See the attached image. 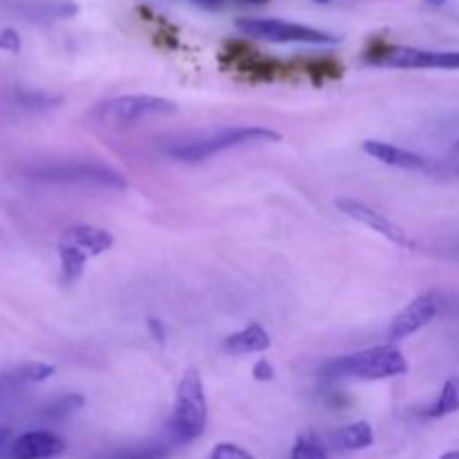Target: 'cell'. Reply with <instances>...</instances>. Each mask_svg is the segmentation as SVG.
Returning <instances> with one entry per match:
<instances>
[{
  "instance_id": "1",
  "label": "cell",
  "mask_w": 459,
  "mask_h": 459,
  "mask_svg": "<svg viewBox=\"0 0 459 459\" xmlns=\"http://www.w3.org/2000/svg\"><path fill=\"white\" fill-rule=\"evenodd\" d=\"M408 370L403 354L393 343L377 345V348L363 350L357 354L332 359L323 366L325 379H363L379 381L399 377Z\"/></svg>"
},
{
  "instance_id": "2",
  "label": "cell",
  "mask_w": 459,
  "mask_h": 459,
  "mask_svg": "<svg viewBox=\"0 0 459 459\" xmlns=\"http://www.w3.org/2000/svg\"><path fill=\"white\" fill-rule=\"evenodd\" d=\"M115 238L110 231L92 224H74L63 231L58 240V258H61V282L72 285L85 272V263L90 258L106 254L112 249Z\"/></svg>"
},
{
  "instance_id": "3",
  "label": "cell",
  "mask_w": 459,
  "mask_h": 459,
  "mask_svg": "<svg viewBox=\"0 0 459 459\" xmlns=\"http://www.w3.org/2000/svg\"><path fill=\"white\" fill-rule=\"evenodd\" d=\"M206 417L209 412H206L204 384H202L200 372L195 368H188L175 390V408L173 420H170L175 439L186 444L202 437L206 430Z\"/></svg>"
},
{
  "instance_id": "4",
  "label": "cell",
  "mask_w": 459,
  "mask_h": 459,
  "mask_svg": "<svg viewBox=\"0 0 459 459\" xmlns=\"http://www.w3.org/2000/svg\"><path fill=\"white\" fill-rule=\"evenodd\" d=\"M178 112V103L164 97L152 94H128V97H115L99 103L90 117L97 124L108 128H128V126L142 124L148 117H169Z\"/></svg>"
},
{
  "instance_id": "5",
  "label": "cell",
  "mask_w": 459,
  "mask_h": 459,
  "mask_svg": "<svg viewBox=\"0 0 459 459\" xmlns=\"http://www.w3.org/2000/svg\"><path fill=\"white\" fill-rule=\"evenodd\" d=\"M263 142H281V134L272 128H263V126H247V128H231L220 130V133L211 134V137L195 139V142H186L182 146H175L170 151V157L178 161H204L209 157L218 155L222 151H231V148L249 146V143H263Z\"/></svg>"
},
{
  "instance_id": "6",
  "label": "cell",
  "mask_w": 459,
  "mask_h": 459,
  "mask_svg": "<svg viewBox=\"0 0 459 459\" xmlns=\"http://www.w3.org/2000/svg\"><path fill=\"white\" fill-rule=\"evenodd\" d=\"M370 65L402 67V70H459V52H435V49L403 48L375 40L363 54Z\"/></svg>"
},
{
  "instance_id": "7",
  "label": "cell",
  "mask_w": 459,
  "mask_h": 459,
  "mask_svg": "<svg viewBox=\"0 0 459 459\" xmlns=\"http://www.w3.org/2000/svg\"><path fill=\"white\" fill-rule=\"evenodd\" d=\"M236 27L254 39L272 40V43H312V45H334L336 36L314 27L299 25V22L276 21V18H240Z\"/></svg>"
},
{
  "instance_id": "8",
  "label": "cell",
  "mask_w": 459,
  "mask_h": 459,
  "mask_svg": "<svg viewBox=\"0 0 459 459\" xmlns=\"http://www.w3.org/2000/svg\"><path fill=\"white\" fill-rule=\"evenodd\" d=\"M34 175L39 179H48V182L94 184V186L117 188V191L128 186V182H126L119 170L99 164V161H61V164L36 169Z\"/></svg>"
},
{
  "instance_id": "9",
  "label": "cell",
  "mask_w": 459,
  "mask_h": 459,
  "mask_svg": "<svg viewBox=\"0 0 459 459\" xmlns=\"http://www.w3.org/2000/svg\"><path fill=\"white\" fill-rule=\"evenodd\" d=\"M222 61L249 81H273L285 72L282 63L263 56V54H258L251 45L242 43V40L227 43L222 52Z\"/></svg>"
},
{
  "instance_id": "10",
  "label": "cell",
  "mask_w": 459,
  "mask_h": 459,
  "mask_svg": "<svg viewBox=\"0 0 459 459\" xmlns=\"http://www.w3.org/2000/svg\"><path fill=\"white\" fill-rule=\"evenodd\" d=\"M336 209H339L343 215H348V218L361 222L363 227L372 229L375 233L384 236L385 240L393 242V245L408 247V249H412V247H415L412 238L408 236V233L399 227V224H394L393 220H388L384 213L375 211L372 206L363 204V202L352 200V197H341V200H336Z\"/></svg>"
},
{
  "instance_id": "11",
  "label": "cell",
  "mask_w": 459,
  "mask_h": 459,
  "mask_svg": "<svg viewBox=\"0 0 459 459\" xmlns=\"http://www.w3.org/2000/svg\"><path fill=\"white\" fill-rule=\"evenodd\" d=\"M437 314V299L435 294H421L412 300L411 305L402 309V312L394 316V321L390 323L388 339L390 341H403L408 336H412L415 332H420L421 327L429 325L430 321Z\"/></svg>"
},
{
  "instance_id": "12",
  "label": "cell",
  "mask_w": 459,
  "mask_h": 459,
  "mask_svg": "<svg viewBox=\"0 0 459 459\" xmlns=\"http://www.w3.org/2000/svg\"><path fill=\"white\" fill-rule=\"evenodd\" d=\"M363 152L370 155L372 160L381 161V164L394 166V169L421 170V173H435V170H439V166L433 160H429V157L406 151V148L393 146L388 142H379V139H366L363 142Z\"/></svg>"
},
{
  "instance_id": "13",
  "label": "cell",
  "mask_w": 459,
  "mask_h": 459,
  "mask_svg": "<svg viewBox=\"0 0 459 459\" xmlns=\"http://www.w3.org/2000/svg\"><path fill=\"white\" fill-rule=\"evenodd\" d=\"M65 451V442L49 430H31L12 444V459H52Z\"/></svg>"
},
{
  "instance_id": "14",
  "label": "cell",
  "mask_w": 459,
  "mask_h": 459,
  "mask_svg": "<svg viewBox=\"0 0 459 459\" xmlns=\"http://www.w3.org/2000/svg\"><path fill=\"white\" fill-rule=\"evenodd\" d=\"M269 345H272V339H269L267 330L263 325H258V323H251L245 330L227 336V341H224V350L231 354H238V357L240 354L264 352V350H269Z\"/></svg>"
},
{
  "instance_id": "15",
  "label": "cell",
  "mask_w": 459,
  "mask_h": 459,
  "mask_svg": "<svg viewBox=\"0 0 459 459\" xmlns=\"http://www.w3.org/2000/svg\"><path fill=\"white\" fill-rule=\"evenodd\" d=\"M334 442L343 451H363V448H370L375 444V433H372L368 421H357V424H348L336 430Z\"/></svg>"
},
{
  "instance_id": "16",
  "label": "cell",
  "mask_w": 459,
  "mask_h": 459,
  "mask_svg": "<svg viewBox=\"0 0 459 459\" xmlns=\"http://www.w3.org/2000/svg\"><path fill=\"white\" fill-rule=\"evenodd\" d=\"M299 65H300V70H303L305 74H307L316 85L325 83V81H330V79H339V76L343 74V65H341V63L332 56L303 58Z\"/></svg>"
},
{
  "instance_id": "17",
  "label": "cell",
  "mask_w": 459,
  "mask_h": 459,
  "mask_svg": "<svg viewBox=\"0 0 459 459\" xmlns=\"http://www.w3.org/2000/svg\"><path fill=\"white\" fill-rule=\"evenodd\" d=\"M457 411H459V379H451L444 384L437 402L426 411V417H430V420H439V417L453 415V412Z\"/></svg>"
},
{
  "instance_id": "18",
  "label": "cell",
  "mask_w": 459,
  "mask_h": 459,
  "mask_svg": "<svg viewBox=\"0 0 459 459\" xmlns=\"http://www.w3.org/2000/svg\"><path fill=\"white\" fill-rule=\"evenodd\" d=\"M169 457V448L164 444H142V446H130V448H119V451H112L108 455L99 459H166Z\"/></svg>"
},
{
  "instance_id": "19",
  "label": "cell",
  "mask_w": 459,
  "mask_h": 459,
  "mask_svg": "<svg viewBox=\"0 0 459 459\" xmlns=\"http://www.w3.org/2000/svg\"><path fill=\"white\" fill-rule=\"evenodd\" d=\"M54 372H56V368L49 366V363H27V366L13 370L9 375V381H16V384H40V381H48Z\"/></svg>"
},
{
  "instance_id": "20",
  "label": "cell",
  "mask_w": 459,
  "mask_h": 459,
  "mask_svg": "<svg viewBox=\"0 0 459 459\" xmlns=\"http://www.w3.org/2000/svg\"><path fill=\"white\" fill-rule=\"evenodd\" d=\"M290 459H327V453L321 446V442L314 439L312 435H300L296 439L294 448H291Z\"/></svg>"
},
{
  "instance_id": "21",
  "label": "cell",
  "mask_w": 459,
  "mask_h": 459,
  "mask_svg": "<svg viewBox=\"0 0 459 459\" xmlns=\"http://www.w3.org/2000/svg\"><path fill=\"white\" fill-rule=\"evenodd\" d=\"M83 403H85V399L81 397V394H63L61 399H56V402L48 408V412H45V415L52 417V420H65V417H70L72 412L81 411V408H83Z\"/></svg>"
},
{
  "instance_id": "22",
  "label": "cell",
  "mask_w": 459,
  "mask_h": 459,
  "mask_svg": "<svg viewBox=\"0 0 459 459\" xmlns=\"http://www.w3.org/2000/svg\"><path fill=\"white\" fill-rule=\"evenodd\" d=\"M209 459H255V457L251 455L249 451H245L242 446H238V444L222 442L211 451Z\"/></svg>"
},
{
  "instance_id": "23",
  "label": "cell",
  "mask_w": 459,
  "mask_h": 459,
  "mask_svg": "<svg viewBox=\"0 0 459 459\" xmlns=\"http://www.w3.org/2000/svg\"><path fill=\"white\" fill-rule=\"evenodd\" d=\"M0 49L16 54L21 49V36L13 30H3L0 31Z\"/></svg>"
},
{
  "instance_id": "24",
  "label": "cell",
  "mask_w": 459,
  "mask_h": 459,
  "mask_svg": "<svg viewBox=\"0 0 459 459\" xmlns=\"http://www.w3.org/2000/svg\"><path fill=\"white\" fill-rule=\"evenodd\" d=\"M251 375H254L255 381H272L273 377H276V370H273V366L267 359H260V361H255Z\"/></svg>"
},
{
  "instance_id": "25",
  "label": "cell",
  "mask_w": 459,
  "mask_h": 459,
  "mask_svg": "<svg viewBox=\"0 0 459 459\" xmlns=\"http://www.w3.org/2000/svg\"><path fill=\"white\" fill-rule=\"evenodd\" d=\"M148 332H151V336L157 341V343H164L166 341L164 323L157 321V318H148Z\"/></svg>"
},
{
  "instance_id": "26",
  "label": "cell",
  "mask_w": 459,
  "mask_h": 459,
  "mask_svg": "<svg viewBox=\"0 0 459 459\" xmlns=\"http://www.w3.org/2000/svg\"><path fill=\"white\" fill-rule=\"evenodd\" d=\"M9 435H12V430H9L7 426H0V448L9 442Z\"/></svg>"
},
{
  "instance_id": "27",
  "label": "cell",
  "mask_w": 459,
  "mask_h": 459,
  "mask_svg": "<svg viewBox=\"0 0 459 459\" xmlns=\"http://www.w3.org/2000/svg\"><path fill=\"white\" fill-rule=\"evenodd\" d=\"M195 3H200V4H206V7H215V4L224 3V0H195Z\"/></svg>"
},
{
  "instance_id": "28",
  "label": "cell",
  "mask_w": 459,
  "mask_h": 459,
  "mask_svg": "<svg viewBox=\"0 0 459 459\" xmlns=\"http://www.w3.org/2000/svg\"><path fill=\"white\" fill-rule=\"evenodd\" d=\"M429 7H442V4H446V0H424Z\"/></svg>"
},
{
  "instance_id": "29",
  "label": "cell",
  "mask_w": 459,
  "mask_h": 459,
  "mask_svg": "<svg viewBox=\"0 0 459 459\" xmlns=\"http://www.w3.org/2000/svg\"><path fill=\"white\" fill-rule=\"evenodd\" d=\"M439 459H459V451H451V453H444Z\"/></svg>"
},
{
  "instance_id": "30",
  "label": "cell",
  "mask_w": 459,
  "mask_h": 459,
  "mask_svg": "<svg viewBox=\"0 0 459 459\" xmlns=\"http://www.w3.org/2000/svg\"><path fill=\"white\" fill-rule=\"evenodd\" d=\"M242 3H249V4H263V3H267V0H242Z\"/></svg>"
},
{
  "instance_id": "31",
  "label": "cell",
  "mask_w": 459,
  "mask_h": 459,
  "mask_svg": "<svg viewBox=\"0 0 459 459\" xmlns=\"http://www.w3.org/2000/svg\"><path fill=\"white\" fill-rule=\"evenodd\" d=\"M314 3H327V0H314Z\"/></svg>"
}]
</instances>
